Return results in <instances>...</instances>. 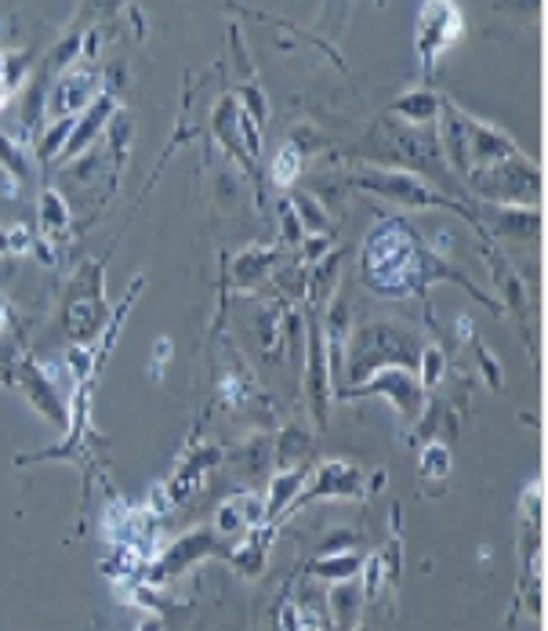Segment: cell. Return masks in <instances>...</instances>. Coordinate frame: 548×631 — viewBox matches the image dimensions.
Here are the masks:
<instances>
[{
  "instance_id": "cell-9",
  "label": "cell",
  "mask_w": 548,
  "mask_h": 631,
  "mask_svg": "<svg viewBox=\"0 0 548 631\" xmlns=\"http://www.w3.org/2000/svg\"><path fill=\"white\" fill-rule=\"evenodd\" d=\"M222 457H226V454H222L215 443L196 440L189 451L182 454V461H178L175 472H172V480L160 486L164 494H167V501L182 504V501H189L193 494H200V486H207L211 472L222 465Z\"/></svg>"
},
{
  "instance_id": "cell-26",
  "label": "cell",
  "mask_w": 548,
  "mask_h": 631,
  "mask_svg": "<svg viewBox=\"0 0 548 631\" xmlns=\"http://www.w3.org/2000/svg\"><path fill=\"white\" fill-rule=\"evenodd\" d=\"M4 327H8V298L0 294V331H4Z\"/></svg>"
},
{
  "instance_id": "cell-25",
  "label": "cell",
  "mask_w": 548,
  "mask_h": 631,
  "mask_svg": "<svg viewBox=\"0 0 548 631\" xmlns=\"http://www.w3.org/2000/svg\"><path fill=\"white\" fill-rule=\"evenodd\" d=\"M16 88H19V69L11 62V55H0V109L11 102Z\"/></svg>"
},
{
  "instance_id": "cell-22",
  "label": "cell",
  "mask_w": 548,
  "mask_h": 631,
  "mask_svg": "<svg viewBox=\"0 0 548 631\" xmlns=\"http://www.w3.org/2000/svg\"><path fill=\"white\" fill-rule=\"evenodd\" d=\"M40 226H45L48 236H62L69 229V207L55 189L40 196Z\"/></svg>"
},
{
  "instance_id": "cell-27",
  "label": "cell",
  "mask_w": 548,
  "mask_h": 631,
  "mask_svg": "<svg viewBox=\"0 0 548 631\" xmlns=\"http://www.w3.org/2000/svg\"><path fill=\"white\" fill-rule=\"evenodd\" d=\"M353 631H371V628H353Z\"/></svg>"
},
{
  "instance_id": "cell-17",
  "label": "cell",
  "mask_w": 548,
  "mask_h": 631,
  "mask_svg": "<svg viewBox=\"0 0 548 631\" xmlns=\"http://www.w3.org/2000/svg\"><path fill=\"white\" fill-rule=\"evenodd\" d=\"M440 98H436L429 88L425 91H407L403 98H397V102H392V109L389 114H397V117H403L407 124H432L436 117H440Z\"/></svg>"
},
{
  "instance_id": "cell-5",
  "label": "cell",
  "mask_w": 548,
  "mask_h": 631,
  "mask_svg": "<svg viewBox=\"0 0 548 631\" xmlns=\"http://www.w3.org/2000/svg\"><path fill=\"white\" fill-rule=\"evenodd\" d=\"M374 392H382V396H389L392 403H397V411H400L403 421L421 417V406H425V388H421L418 374L407 371V367H382V371L371 374V382L339 388L334 396H339V400H356V396H374Z\"/></svg>"
},
{
  "instance_id": "cell-21",
  "label": "cell",
  "mask_w": 548,
  "mask_h": 631,
  "mask_svg": "<svg viewBox=\"0 0 548 631\" xmlns=\"http://www.w3.org/2000/svg\"><path fill=\"white\" fill-rule=\"evenodd\" d=\"M270 269H273V247H258V250H247V255L236 258L233 276L241 287H251V284H258Z\"/></svg>"
},
{
  "instance_id": "cell-12",
  "label": "cell",
  "mask_w": 548,
  "mask_h": 631,
  "mask_svg": "<svg viewBox=\"0 0 548 631\" xmlns=\"http://www.w3.org/2000/svg\"><path fill=\"white\" fill-rule=\"evenodd\" d=\"M309 403H313V414L323 425L327 421V406L334 400V377H331V359H327V348H323L320 331H313V348H309Z\"/></svg>"
},
{
  "instance_id": "cell-4",
  "label": "cell",
  "mask_w": 548,
  "mask_h": 631,
  "mask_svg": "<svg viewBox=\"0 0 548 631\" xmlns=\"http://www.w3.org/2000/svg\"><path fill=\"white\" fill-rule=\"evenodd\" d=\"M353 186L411 207H451V200L443 193H436L425 178L411 171H392V167H360V175H353Z\"/></svg>"
},
{
  "instance_id": "cell-2",
  "label": "cell",
  "mask_w": 548,
  "mask_h": 631,
  "mask_svg": "<svg viewBox=\"0 0 548 631\" xmlns=\"http://www.w3.org/2000/svg\"><path fill=\"white\" fill-rule=\"evenodd\" d=\"M345 348H349V377H353V382H360L363 374H374L382 367L418 371V353H421L411 334L400 327H385V324L356 331L353 342Z\"/></svg>"
},
{
  "instance_id": "cell-3",
  "label": "cell",
  "mask_w": 548,
  "mask_h": 631,
  "mask_svg": "<svg viewBox=\"0 0 548 631\" xmlns=\"http://www.w3.org/2000/svg\"><path fill=\"white\" fill-rule=\"evenodd\" d=\"M519 555L530 613H541V483H530L519 501Z\"/></svg>"
},
{
  "instance_id": "cell-1",
  "label": "cell",
  "mask_w": 548,
  "mask_h": 631,
  "mask_svg": "<svg viewBox=\"0 0 548 631\" xmlns=\"http://www.w3.org/2000/svg\"><path fill=\"white\" fill-rule=\"evenodd\" d=\"M368 279L378 294H389V298H407L418 287L432 284V279H451L458 276L451 265H443L440 255L425 250V244H418V236L411 233L407 221H382L371 236H368ZM466 279V276H458Z\"/></svg>"
},
{
  "instance_id": "cell-24",
  "label": "cell",
  "mask_w": 548,
  "mask_h": 631,
  "mask_svg": "<svg viewBox=\"0 0 548 631\" xmlns=\"http://www.w3.org/2000/svg\"><path fill=\"white\" fill-rule=\"evenodd\" d=\"M418 367H421V388H432V385H440V377L447 374V356H443V348H436V345H425L418 353Z\"/></svg>"
},
{
  "instance_id": "cell-10",
  "label": "cell",
  "mask_w": 548,
  "mask_h": 631,
  "mask_svg": "<svg viewBox=\"0 0 548 631\" xmlns=\"http://www.w3.org/2000/svg\"><path fill=\"white\" fill-rule=\"evenodd\" d=\"M265 526V494L258 490H236L215 512V538H244L251 530Z\"/></svg>"
},
{
  "instance_id": "cell-11",
  "label": "cell",
  "mask_w": 548,
  "mask_h": 631,
  "mask_svg": "<svg viewBox=\"0 0 548 631\" xmlns=\"http://www.w3.org/2000/svg\"><path fill=\"white\" fill-rule=\"evenodd\" d=\"M95 102H98V73H91V69H74V73H66L55 83L48 106H51V117L77 120L80 109H88Z\"/></svg>"
},
{
  "instance_id": "cell-18",
  "label": "cell",
  "mask_w": 548,
  "mask_h": 631,
  "mask_svg": "<svg viewBox=\"0 0 548 631\" xmlns=\"http://www.w3.org/2000/svg\"><path fill=\"white\" fill-rule=\"evenodd\" d=\"M313 440L302 428H284L276 436V469H309Z\"/></svg>"
},
{
  "instance_id": "cell-15",
  "label": "cell",
  "mask_w": 548,
  "mask_h": 631,
  "mask_svg": "<svg viewBox=\"0 0 548 631\" xmlns=\"http://www.w3.org/2000/svg\"><path fill=\"white\" fill-rule=\"evenodd\" d=\"M363 570V555L360 552H320L313 563H309V573L313 578H327V581H356V573Z\"/></svg>"
},
{
  "instance_id": "cell-8",
  "label": "cell",
  "mask_w": 548,
  "mask_h": 631,
  "mask_svg": "<svg viewBox=\"0 0 548 631\" xmlns=\"http://www.w3.org/2000/svg\"><path fill=\"white\" fill-rule=\"evenodd\" d=\"M461 37V8L458 4H425L418 11V33L414 48L425 69L436 66V59Z\"/></svg>"
},
{
  "instance_id": "cell-20",
  "label": "cell",
  "mask_w": 548,
  "mask_h": 631,
  "mask_svg": "<svg viewBox=\"0 0 548 631\" xmlns=\"http://www.w3.org/2000/svg\"><path fill=\"white\" fill-rule=\"evenodd\" d=\"M451 469H454V461H451V446L440 443V440H432L421 446V465H418V475L425 483H443V480H451Z\"/></svg>"
},
{
  "instance_id": "cell-19",
  "label": "cell",
  "mask_w": 548,
  "mask_h": 631,
  "mask_svg": "<svg viewBox=\"0 0 548 631\" xmlns=\"http://www.w3.org/2000/svg\"><path fill=\"white\" fill-rule=\"evenodd\" d=\"M291 210H294V218H299V226H302V233H305V240H309V236H323V233L331 229V215L320 207L316 196L294 193V196H291Z\"/></svg>"
},
{
  "instance_id": "cell-7",
  "label": "cell",
  "mask_w": 548,
  "mask_h": 631,
  "mask_svg": "<svg viewBox=\"0 0 548 631\" xmlns=\"http://www.w3.org/2000/svg\"><path fill=\"white\" fill-rule=\"evenodd\" d=\"M218 538H215V530H193V534H186V538H178L172 549H164L157 559H153V563L146 566V573H143V581L149 584V588H160L164 581H175V578H182V573H186L189 566H196L200 563V559H207V555H218Z\"/></svg>"
},
{
  "instance_id": "cell-16",
  "label": "cell",
  "mask_w": 548,
  "mask_h": 631,
  "mask_svg": "<svg viewBox=\"0 0 548 631\" xmlns=\"http://www.w3.org/2000/svg\"><path fill=\"white\" fill-rule=\"evenodd\" d=\"M109 114H114V98L102 95V98H98V102L88 109V120L74 124V131H69V142H66V149H62V157H74V152H80L84 146H88L91 138L102 131V124L109 120Z\"/></svg>"
},
{
  "instance_id": "cell-14",
  "label": "cell",
  "mask_w": 548,
  "mask_h": 631,
  "mask_svg": "<svg viewBox=\"0 0 548 631\" xmlns=\"http://www.w3.org/2000/svg\"><path fill=\"white\" fill-rule=\"evenodd\" d=\"M360 602H363L360 581H339V584H334L331 592H327V613H331V624H334V628L353 631V628H356Z\"/></svg>"
},
{
  "instance_id": "cell-23",
  "label": "cell",
  "mask_w": 548,
  "mask_h": 631,
  "mask_svg": "<svg viewBox=\"0 0 548 631\" xmlns=\"http://www.w3.org/2000/svg\"><path fill=\"white\" fill-rule=\"evenodd\" d=\"M299 171H302V149H299V142H287L273 160V181L280 189H287V186H294Z\"/></svg>"
},
{
  "instance_id": "cell-13",
  "label": "cell",
  "mask_w": 548,
  "mask_h": 631,
  "mask_svg": "<svg viewBox=\"0 0 548 631\" xmlns=\"http://www.w3.org/2000/svg\"><path fill=\"white\" fill-rule=\"evenodd\" d=\"M270 541H273V530L258 526V530H251V534L236 538L226 549V559L236 566V573H244V578H258V573L265 570V559H270Z\"/></svg>"
},
{
  "instance_id": "cell-6",
  "label": "cell",
  "mask_w": 548,
  "mask_h": 631,
  "mask_svg": "<svg viewBox=\"0 0 548 631\" xmlns=\"http://www.w3.org/2000/svg\"><path fill=\"white\" fill-rule=\"evenodd\" d=\"M363 490H368V480H363V472L353 465L349 457H334V461H320L313 469V480H309L299 497L291 501V512H299L302 504H313V501H345V497H363Z\"/></svg>"
}]
</instances>
